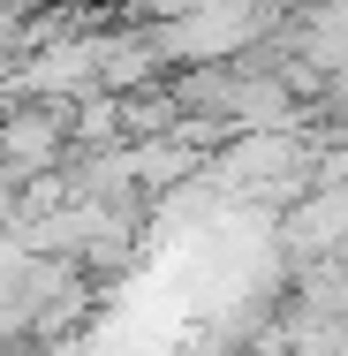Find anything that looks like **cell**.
Instances as JSON below:
<instances>
[{"instance_id":"1","label":"cell","mask_w":348,"mask_h":356,"mask_svg":"<svg viewBox=\"0 0 348 356\" xmlns=\"http://www.w3.org/2000/svg\"><path fill=\"white\" fill-rule=\"evenodd\" d=\"M151 38H159V61L212 69V61H227V54H242V46L258 38V8H250V0H197L190 15L159 23Z\"/></svg>"}]
</instances>
